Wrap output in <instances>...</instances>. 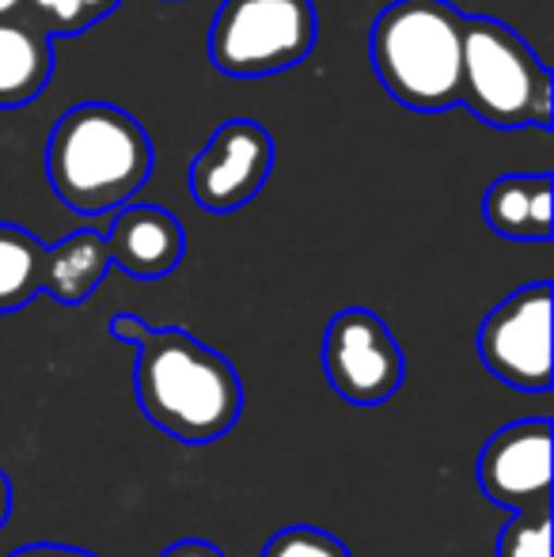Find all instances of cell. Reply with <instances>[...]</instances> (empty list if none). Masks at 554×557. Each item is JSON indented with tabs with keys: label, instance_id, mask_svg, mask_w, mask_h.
<instances>
[{
	"label": "cell",
	"instance_id": "6da1fadb",
	"mask_svg": "<svg viewBox=\"0 0 554 557\" xmlns=\"http://www.w3.org/2000/svg\"><path fill=\"white\" fill-rule=\"evenodd\" d=\"M137 349L134 387L145 418L178 444H213L244 413V383L229 357L178 326H152Z\"/></svg>",
	"mask_w": 554,
	"mask_h": 557
},
{
	"label": "cell",
	"instance_id": "ffe728a7",
	"mask_svg": "<svg viewBox=\"0 0 554 557\" xmlns=\"http://www.w3.org/2000/svg\"><path fill=\"white\" fill-rule=\"evenodd\" d=\"M160 557H229L221 546L206 543V539H183V543H171Z\"/></svg>",
	"mask_w": 554,
	"mask_h": 557
},
{
	"label": "cell",
	"instance_id": "8fae6325",
	"mask_svg": "<svg viewBox=\"0 0 554 557\" xmlns=\"http://www.w3.org/2000/svg\"><path fill=\"white\" fill-rule=\"evenodd\" d=\"M53 35L27 12L0 20V111L27 107L50 88Z\"/></svg>",
	"mask_w": 554,
	"mask_h": 557
},
{
	"label": "cell",
	"instance_id": "52a82bcc",
	"mask_svg": "<svg viewBox=\"0 0 554 557\" xmlns=\"http://www.w3.org/2000/svg\"><path fill=\"white\" fill-rule=\"evenodd\" d=\"M479 357L513 391L551 387V281L517 288L482 319Z\"/></svg>",
	"mask_w": 554,
	"mask_h": 557
},
{
	"label": "cell",
	"instance_id": "277c9868",
	"mask_svg": "<svg viewBox=\"0 0 554 557\" xmlns=\"http://www.w3.org/2000/svg\"><path fill=\"white\" fill-rule=\"evenodd\" d=\"M459 107L494 129H551V73L509 23L464 20Z\"/></svg>",
	"mask_w": 554,
	"mask_h": 557
},
{
	"label": "cell",
	"instance_id": "7c38bea8",
	"mask_svg": "<svg viewBox=\"0 0 554 557\" xmlns=\"http://www.w3.org/2000/svg\"><path fill=\"white\" fill-rule=\"evenodd\" d=\"M551 186L547 171L535 175H502L482 194V221L502 239L517 243H547L551 239Z\"/></svg>",
	"mask_w": 554,
	"mask_h": 557
},
{
	"label": "cell",
	"instance_id": "9c48e42d",
	"mask_svg": "<svg viewBox=\"0 0 554 557\" xmlns=\"http://www.w3.org/2000/svg\"><path fill=\"white\" fill-rule=\"evenodd\" d=\"M551 441L554 429L547 418L497 429L479 455V490L487 500L509 512L551 500Z\"/></svg>",
	"mask_w": 554,
	"mask_h": 557
},
{
	"label": "cell",
	"instance_id": "2e32d148",
	"mask_svg": "<svg viewBox=\"0 0 554 557\" xmlns=\"http://www.w3.org/2000/svg\"><path fill=\"white\" fill-rule=\"evenodd\" d=\"M497 557H551V500L513 512L497 535Z\"/></svg>",
	"mask_w": 554,
	"mask_h": 557
},
{
	"label": "cell",
	"instance_id": "9a60e30c",
	"mask_svg": "<svg viewBox=\"0 0 554 557\" xmlns=\"http://www.w3.org/2000/svg\"><path fill=\"white\" fill-rule=\"evenodd\" d=\"M122 0H23V12L53 38H76L119 8Z\"/></svg>",
	"mask_w": 554,
	"mask_h": 557
},
{
	"label": "cell",
	"instance_id": "3957f363",
	"mask_svg": "<svg viewBox=\"0 0 554 557\" xmlns=\"http://www.w3.org/2000/svg\"><path fill=\"white\" fill-rule=\"evenodd\" d=\"M464 20L448 0H392L369 30V61L384 91L418 114L459 107Z\"/></svg>",
	"mask_w": 554,
	"mask_h": 557
},
{
	"label": "cell",
	"instance_id": "7a4b0ae2",
	"mask_svg": "<svg viewBox=\"0 0 554 557\" xmlns=\"http://www.w3.org/2000/svg\"><path fill=\"white\" fill-rule=\"evenodd\" d=\"M152 137L114 103H81L53 122L46 140V178L73 213H114L152 175Z\"/></svg>",
	"mask_w": 554,
	"mask_h": 557
},
{
	"label": "cell",
	"instance_id": "e0dca14e",
	"mask_svg": "<svg viewBox=\"0 0 554 557\" xmlns=\"http://www.w3.org/2000/svg\"><path fill=\"white\" fill-rule=\"evenodd\" d=\"M262 557H354L334 535H327L323 528L311 523H296V528L278 531L267 543Z\"/></svg>",
	"mask_w": 554,
	"mask_h": 557
},
{
	"label": "cell",
	"instance_id": "4fadbf2b",
	"mask_svg": "<svg viewBox=\"0 0 554 557\" xmlns=\"http://www.w3.org/2000/svg\"><path fill=\"white\" fill-rule=\"evenodd\" d=\"M107 273H111L107 235L96 227H81V232H69L65 239L46 247L42 293H50L65 308H76L103 285Z\"/></svg>",
	"mask_w": 554,
	"mask_h": 557
},
{
	"label": "cell",
	"instance_id": "44dd1931",
	"mask_svg": "<svg viewBox=\"0 0 554 557\" xmlns=\"http://www.w3.org/2000/svg\"><path fill=\"white\" fill-rule=\"evenodd\" d=\"M8 516H12V482H8V474L0 470V528L8 523Z\"/></svg>",
	"mask_w": 554,
	"mask_h": 557
},
{
	"label": "cell",
	"instance_id": "30bf717a",
	"mask_svg": "<svg viewBox=\"0 0 554 557\" xmlns=\"http://www.w3.org/2000/svg\"><path fill=\"white\" fill-rule=\"evenodd\" d=\"M107 250H111V265H119L122 273L137 281H160L183 262L186 232L168 209L126 201L122 209H114Z\"/></svg>",
	"mask_w": 554,
	"mask_h": 557
},
{
	"label": "cell",
	"instance_id": "5bb4252c",
	"mask_svg": "<svg viewBox=\"0 0 554 557\" xmlns=\"http://www.w3.org/2000/svg\"><path fill=\"white\" fill-rule=\"evenodd\" d=\"M46 243L20 224L0 221V315L20 311L42 293Z\"/></svg>",
	"mask_w": 554,
	"mask_h": 557
},
{
	"label": "cell",
	"instance_id": "ac0fdd59",
	"mask_svg": "<svg viewBox=\"0 0 554 557\" xmlns=\"http://www.w3.org/2000/svg\"><path fill=\"white\" fill-rule=\"evenodd\" d=\"M148 331H152V323H145L140 315H130V311L111 315V337H114V342H122V345H137Z\"/></svg>",
	"mask_w": 554,
	"mask_h": 557
},
{
	"label": "cell",
	"instance_id": "8992f818",
	"mask_svg": "<svg viewBox=\"0 0 554 557\" xmlns=\"http://www.w3.org/2000/svg\"><path fill=\"white\" fill-rule=\"evenodd\" d=\"M323 372L346 403L380 406L407 380V357L377 311L342 308L323 334Z\"/></svg>",
	"mask_w": 554,
	"mask_h": 557
},
{
	"label": "cell",
	"instance_id": "7402d4cb",
	"mask_svg": "<svg viewBox=\"0 0 554 557\" xmlns=\"http://www.w3.org/2000/svg\"><path fill=\"white\" fill-rule=\"evenodd\" d=\"M15 12H23V0H0V20H4V15H15Z\"/></svg>",
	"mask_w": 554,
	"mask_h": 557
},
{
	"label": "cell",
	"instance_id": "5b68a950",
	"mask_svg": "<svg viewBox=\"0 0 554 557\" xmlns=\"http://www.w3.org/2000/svg\"><path fill=\"white\" fill-rule=\"evenodd\" d=\"M316 42L319 12L311 0H221L209 23V61L236 81L288 73Z\"/></svg>",
	"mask_w": 554,
	"mask_h": 557
},
{
	"label": "cell",
	"instance_id": "ba28073f",
	"mask_svg": "<svg viewBox=\"0 0 554 557\" xmlns=\"http://www.w3.org/2000/svg\"><path fill=\"white\" fill-rule=\"evenodd\" d=\"M274 171V137L255 117L221 122L190 163V194L206 213H236Z\"/></svg>",
	"mask_w": 554,
	"mask_h": 557
},
{
	"label": "cell",
	"instance_id": "d6986e66",
	"mask_svg": "<svg viewBox=\"0 0 554 557\" xmlns=\"http://www.w3.org/2000/svg\"><path fill=\"white\" fill-rule=\"evenodd\" d=\"M8 557H99L91 550H81V546H58V543H30V546H20L15 554Z\"/></svg>",
	"mask_w": 554,
	"mask_h": 557
}]
</instances>
